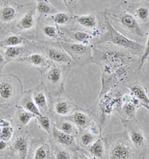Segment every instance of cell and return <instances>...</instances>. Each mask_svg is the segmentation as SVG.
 <instances>
[{"mask_svg": "<svg viewBox=\"0 0 149 159\" xmlns=\"http://www.w3.org/2000/svg\"><path fill=\"white\" fill-rule=\"evenodd\" d=\"M104 140L106 159H142L130 143L125 132L108 134Z\"/></svg>", "mask_w": 149, "mask_h": 159, "instance_id": "1", "label": "cell"}, {"mask_svg": "<svg viewBox=\"0 0 149 159\" xmlns=\"http://www.w3.org/2000/svg\"><path fill=\"white\" fill-rule=\"evenodd\" d=\"M122 122L125 129V132L128 135L130 143L142 158H145V153L148 146L147 144L146 138L137 120H122Z\"/></svg>", "mask_w": 149, "mask_h": 159, "instance_id": "2", "label": "cell"}, {"mask_svg": "<svg viewBox=\"0 0 149 159\" xmlns=\"http://www.w3.org/2000/svg\"><path fill=\"white\" fill-rule=\"evenodd\" d=\"M106 23L107 26V31L105 34L103 35L100 38L101 40L99 41V43L109 42V43H113L118 47H122L126 48V49H133L136 51H144V46L134 41V40H130L125 35L118 32L116 30L114 29V28L112 26L111 24L107 19Z\"/></svg>", "mask_w": 149, "mask_h": 159, "instance_id": "3", "label": "cell"}, {"mask_svg": "<svg viewBox=\"0 0 149 159\" xmlns=\"http://www.w3.org/2000/svg\"><path fill=\"white\" fill-rule=\"evenodd\" d=\"M142 106V104L135 99L130 93H126L121 96L119 102L116 108L118 115L122 120H133L136 119V113L138 108Z\"/></svg>", "mask_w": 149, "mask_h": 159, "instance_id": "4", "label": "cell"}, {"mask_svg": "<svg viewBox=\"0 0 149 159\" xmlns=\"http://www.w3.org/2000/svg\"><path fill=\"white\" fill-rule=\"evenodd\" d=\"M60 46L70 55V58L74 59L75 61L79 65L93 61L90 47H86L82 43H72L67 42H61Z\"/></svg>", "mask_w": 149, "mask_h": 159, "instance_id": "5", "label": "cell"}, {"mask_svg": "<svg viewBox=\"0 0 149 159\" xmlns=\"http://www.w3.org/2000/svg\"><path fill=\"white\" fill-rule=\"evenodd\" d=\"M46 84L55 90V94H59L64 89V73L61 69L57 66H52L45 73Z\"/></svg>", "mask_w": 149, "mask_h": 159, "instance_id": "6", "label": "cell"}, {"mask_svg": "<svg viewBox=\"0 0 149 159\" xmlns=\"http://www.w3.org/2000/svg\"><path fill=\"white\" fill-rule=\"evenodd\" d=\"M117 20L119 25L122 27L125 30L137 35V36H143L142 30L139 26L138 20L131 14L125 11L118 12Z\"/></svg>", "mask_w": 149, "mask_h": 159, "instance_id": "7", "label": "cell"}, {"mask_svg": "<svg viewBox=\"0 0 149 159\" xmlns=\"http://www.w3.org/2000/svg\"><path fill=\"white\" fill-rule=\"evenodd\" d=\"M76 105L71 99L67 98H59L53 104V111L58 116H69L75 112Z\"/></svg>", "mask_w": 149, "mask_h": 159, "instance_id": "8", "label": "cell"}, {"mask_svg": "<svg viewBox=\"0 0 149 159\" xmlns=\"http://www.w3.org/2000/svg\"><path fill=\"white\" fill-rule=\"evenodd\" d=\"M51 133H52V136L54 138L55 142L60 146L68 148V149L69 148V149H74L75 150L78 149V148L77 147L75 136L61 132V131L57 129L55 125L52 128V130H51Z\"/></svg>", "mask_w": 149, "mask_h": 159, "instance_id": "9", "label": "cell"}, {"mask_svg": "<svg viewBox=\"0 0 149 159\" xmlns=\"http://www.w3.org/2000/svg\"><path fill=\"white\" fill-rule=\"evenodd\" d=\"M32 98L34 103L37 105V107L40 113L43 116H45V114L49 113V102H48V98L46 93L43 90H38L37 88L32 93Z\"/></svg>", "mask_w": 149, "mask_h": 159, "instance_id": "10", "label": "cell"}, {"mask_svg": "<svg viewBox=\"0 0 149 159\" xmlns=\"http://www.w3.org/2000/svg\"><path fill=\"white\" fill-rule=\"evenodd\" d=\"M45 52L51 60L60 64H69L71 63V58L67 53L60 49L53 47L45 48Z\"/></svg>", "mask_w": 149, "mask_h": 159, "instance_id": "11", "label": "cell"}, {"mask_svg": "<svg viewBox=\"0 0 149 159\" xmlns=\"http://www.w3.org/2000/svg\"><path fill=\"white\" fill-rule=\"evenodd\" d=\"M14 152L19 159H27L29 150V143L27 138L24 136H20L14 143Z\"/></svg>", "mask_w": 149, "mask_h": 159, "instance_id": "12", "label": "cell"}, {"mask_svg": "<svg viewBox=\"0 0 149 159\" xmlns=\"http://www.w3.org/2000/svg\"><path fill=\"white\" fill-rule=\"evenodd\" d=\"M128 91L133 97L137 99L142 105H149V97L147 94V90L139 84H134L128 88Z\"/></svg>", "mask_w": 149, "mask_h": 159, "instance_id": "13", "label": "cell"}, {"mask_svg": "<svg viewBox=\"0 0 149 159\" xmlns=\"http://www.w3.org/2000/svg\"><path fill=\"white\" fill-rule=\"evenodd\" d=\"M87 151L93 157L92 159H104L105 147L102 137H99L94 143L87 148Z\"/></svg>", "mask_w": 149, "mask_h": 159, "instance_id": "14", "label": "cell"}, {"mask_svg": "<svg viewBox=\"0 0 149 159\" xmlns=\"http://www.w3.org/2000/svg\"><path fill=\"white\" fill-rule=\"evenodd\" d=\"M69 116L70 120L79 129H87L92 122L86 113L81 111H76Z\"/></svg>", "mask_w": 149, "mask_h": 159, "instance_id": "15", "label": "cell"}, {"mask_svg": "<svg viewBox=\"0 0 149 159\" xmlns=\"http://www.w3.org/2000/svg\"><path fill=\"white\" fill-rule=\"evenodd\" d=\"M51 150L53 159H75V155H73L68 148L62 146L59 147L54 144Z\"/></svg>", "mask_w": 149, "mask_h": 159, "instance_id": "16", "label": "cell"}, {"mask_svg": "<svg viewBox=\"0 0 149 159\" xmlns=\"http://www.w3.org/2000/svg\"><path fill=\"white\" fill-rule=\"evenodd\" d=\"M21 105L22 107L24 108V110L27 111L32 113L36 116H43V114H41L40 111V110L38 109L37 105L34 103V100H33L32 98V93H29L25 95L23 97V99H22L21 102Z\"/></svg>", "mask_w": 149, "mask_h": 159, "instance_id": "17", "label": "cell"}, {"mask_svg": "<svg viewBox=\"0 0 149 159\" xmlns=\"http://www.w3.org/2000/svg\"><path fill=\"white\" fill-rule=\"evenodd\" d=\"M35 19H34V11H30L26 13L18 22L17 27L23 30H29L34 26Z\"/></svg>", "mask_w": 149, "mask_h": 159, "instance_id": "18", "label": "cell"}, {"mask_svg": "<svg viewBox=\"0 0 149 159\" xmlns=\"http://www.w3.org/2000/svg\"><path fill=\"white\" fill-rule=\"evenodd\" d=\"M51 155V148L47 143L37 146L33 152L32 159H49Z\"/></svg>", "mask_w": 149, "mask_h": 159, "instance_id": "19", "label": "cell"}, {"mask_svg": "<svg viewBox=\"0 0 149 159\" xmlns=\"http://www.w3.org/2000/svg\"><path fill=\"white\" fill-rule=\"evenodd\" d=\"M77 23L87 29H95L97 25V18L94 14L78 16L75 17Z\"/></svg>", "mask_w": 149, "mask_h": 159, "instance_id": "20", "label": "cell"}, {"mask_svg": "<svg viewBox=\"0 0 149 159\" xmlns=\"http://www.w3.org/2000/svg\"><path fill=\"white\" fill-rule=\"evenodd\" d=\"M55 126L60 131H61V132L71 134V135L73 136L77 135L78 133V127H77L72 121L66 120L60 122V123H56V124L55 125Z\"/></svg>", "mask_w": 149, "mask_h": 159, "instance_id": "21", "label": "cell"}, {"mask_svg": "<svg viewBox=\"0 0 149 159\" xmlns=\"http://www.w3.org/2000/svg\"><path fill=\"white\" fill-rule=\"evenodd\" d=\"M14 95V89L11 83L0 82V98L5 101L11 100Z\"/></svg>", "mask_w": 149, "mask_h": 159, "instance_id": "22", "label": "cell"}, {"mask_svg": "<svg viewBox=\"0 0 149 159\" xmlns=\"http://www.w3.org/2000/svg\"><path fill=\"white\" fill-rule=\"evenodd\" d=\"M37 10L41 15H48V14H54L58 13L57 9L51 5L48 1H40L37 2Z\"/></svg>", "mask_w": 149, "mask_h": 159, "instance_id": "23", "label": "cell"}, {"mask_svg": "<svg viewBox=\"0 0 149 159\" xmlns=\"http://www.w3.org/2000/svg\"><path fill=\"white\" fill-rule=\"evenodd\" d=\"M16 10L12 6H5L0 11V18L4 23H8L15 18Z\"/></svg>", "mask_w": 149, "mask_h": 159, "instance_id": "24", "label": "cell"}, {"mask_svg": "<svg viewBox=\"0 0 149 159\" xmlns=\"http://www.w3.org/2000/svg\"><path fill=\"white\" fill-rule=\"evenodd\" d=\"M27 61L34 66L40 67V66L45 65L46 62V59L43 55L40 54V53H34V54L28 57Z\"/></svg>", "mask_w": 149, "mask_h": 159, "instance_id": "25", "label": "cell"}, {"mask_svg": "<svg viewBox=\"0 0 149 159\" xmlns=\"http://www.w3.org/2000/svg\"><path fill=\"white\" fill-rule=\"evenodd\" d=\"M25 43V39L17 35H11L6 38L2 42L5 47H19Z\"/></svg>", "mask_w": 149, "mask_h": 159, "instance_id": "26", "label": "cell"}, {"mask_svg": "<svg viewBox=\"0 0 149 159\" xmlns=\"http://www.w3.org/2000/svg\"><path fill=\"white\" fill-rule=\"evenodd\" d=\"M34 119L36 120L37 123L40 125V126L43 129L45 132H46L49 134H51L52 127H51V123L50 119L46 116H36Z\"/></svg>", "mask_w": 149, "mask_h": 159, "instance_id": "27", "label": "cell"}, {"mask_svg": "<svg viewBox=\"0 0 149 159\" xmlns=\"http://www.w3.org/2000/svg\"><path fill=\"white\" fill-rule=\"evenodd\" d=\"M98 138L99 137L93 135V134H92L91 133H90L88 131H85V132L82 133L80 137V142L83 147L88 148L90 146H91L92 144L94 143Z\"/></svg>", "mask_w": 149, "mask_h": 159, "instance_id": "28", "label": "cell"}, {"mask_svg": "<svg viewBox=\"0 0 149 159\" xmlns=\"http://www.w3.org/2000/svg\"><path fill=\"white\" fill-rule=\"evenodd\" d=\"M25 51V48L21 46L19 47H5V55L7 58H15Z\"/></svg>", "mask_w": 149, "mask_h": 159, "instance_id": "29", "label": "cell"}, {"mask_svg": "<svg viewBox=\"0 0 149 159\" xmlns=\"http://www.w3.org/2000/svg\"><path fill=\"white\" fill-rule=\"evenodd\" d=\"M35 117L36 116H34L32 113L27 111L25 110H23L18 114L17 119L20 124H22L23 125H27L32 118Z\"/></svg>", "mask_w": 149, "mask_h": 159, "instance_id": "30", "label": "cell"}, {"mask_svg": "<svg viewBox=\"0 0 149 159\" xmlns=\"http://www.w3.org/2000/svg\"><path fill=\"white\" fill-rule=\"evenodd\" d=\"M136 17L141 22H145L149 18V9L145 6H140L135 11Z\"/></svg>", "mask_w": 149, "mask_h": 159, "instance_id": "31", "label": "cell"}, {"mask_svg": "<svg viewBox=\"0 0 149 159\" xmlns=\"http://www.w3.org/2000/svg\"><path fill=\"white\" fill-rule=\"evenodd\" d=\"M74 38L76 40L81 42L82 44L86 46V44L89 43V40L92 38V36L86 31H78L74 33Z\"/></svg>", "mask_w": 149, "mask_h": 159, "instance_id": "32", "label": "cell"}, {"mask_svg": "<svg viewBox=\"0 0 149 159\" xmlns=\"http://www.w3.org/2000/svg\"><path fill=\"white\" fill-rule=\"evenodd\" d=\"M51 19L56 24L64 25V24H66L69 21V16H68V14H65V13L58 12L54 14V15L51 16Z\"/></svg>", "mask_w": 149, "mask_h": 159, "instance_id": "33", "label": "cell"}, {"mask_svg": "<svg viewBox=\"0 0 149 159\" xmlns=\"http://www.w3.org/2000/svg\"><path fill=\"white\" fill-rule=\"evenodd\" d=\"M2 139L5 141L8 142L13 137V133H14V129L11 126H5L2 127Z\"/></svg>", "mask_w": 149, "mask_h": 159, "instance_id": "34", "label": "cell"}, {"mask_svg": "<svg viewBox=\"0 0 149 159\" xmlns=\"http://www.w3.org/2000/svg\"><path fill=\"white\" fill-rule=\"evenodd\" d=\"M149 56V34L148 35V38H147V42L146 44H145V47L144 49V51H143L141 59H140V64H139V70L141 69L142 66H143L145 61L147 60Z\"/></svg>", "mask_w": 149, "mask_h": 159, "instance_id": "35", "label": "cell"}, {"mask_svg": "<svg viewBox=\"0 0 149 159\" xmlns=\"http://www.w3.org/2000/svg\"><path fill=\"white\" fill-rule=\"evenodd\" d=\"M88 132L91 133L93 135L99 137L101 135V129L99 127V125L97 124L96 123H95L94 121H92L91 123L90 124L89 126H88Z\"/></svg>", "mask_w": 149, "mask_h": 159, "instance_id": "36", "label": "cell"}, {"mask_svg": "<svg viewBox=\"0 0 149 159\" xmlns=\"http://www.w3.org/2000/svg\"><path fill=\"white\" fill-rule=\"evenodd\" d=\"M43 33L45 35L49 38H55L58 35V31H57L56 28L52 25H46L43 28Z\"/></svg>", "mask_w": 149, "mask_h": 159, "instance_id": "37", "label": "cell"}, {"mask_svg": "<svg viewBox=\"0 0 149 159\" xmlns=\"http://www.w3.org/2000/svg\"><path fill=\"white\" fill-rule=\"evenodd\" d=\"M75 159H92L90 158L87 155H86L85 153L83 152L82 151L79 150L78 152H75Z\"/></svg>", "mask_w": 149, "mask_h": 159, "instance_id": "38", "label": "cell"}, {"mask_svg": "<svg viewBox=\"0 0 149 159\" xmlns=\"http://www.w3.org/2000/svg\"><path fill=\"white\" fill-rule=\"evenodd\" d=\"M8 146V142L5 141L3 140H0V151H3L6 149Z\"/></svg>", "mask_w": 149, "mask_h": 159, "instance_id": "39", "label": "cell"}, {"mask_svg": "<svg viewBox=\"0 0 149 159\" xmlns=\"http://www.w3.org/2000/svg\"><path fill=\"white\" fill-rule=\"evenodd\" d=\"M5 126H10L8 122L5 121V120H0V127H5Z\"/></svg>", "mask_w": 149, "mask_h": 159, "instance_id": "40", "label": "cell"}, {"mask_svg": "<svg viewBox=\"0 0 149 159\" xmlns=\"http://www.w3.org/2000/svg\"><path fill=\"white\" fill-rule=\"evenodd\" d=\"M4 61H5L4 56H3V55L0 53V65H1V64H2L3 63H4Z\"/></svg>", "mask_w": 149, "mask_h": 159, "instance_id": "41", "label": "cell"}, {"mask_svg": "<svg viewBox=\"0 0 149 159\" xmlns=\"http://www.w3.org/2000/svg\"><path fill=\"white\" fill-rule=\"evenodd\" d=\"M2 127H0V140L2 139Z\"/></svg>", "mask_w": 149, "mask_h": 159, "instance_id": "42", "label": "cell"}, {"mask_svg": "<svg viewBox=\"0 0 149 159\" xmlns=\"http://www.w3.org/2000/svg\"><path fill=\"white\" fill-rule=\"evenodd\" d=\"M142 106L145 107V108H146V109H148V111H149V105H142Z\"/></svg>", "mask_w": 149, "mask_h": 159, "instance_id": "43", "label": "cell"}, {"mask_svg": "<svg viewBox=\"0 0 149 159\" xmlns=\"http://www.w3.org/2000/svg\"><path fill=\"white\" fill-rule=\"evenodd\" d=\"M51 159H53V157H52V155H51Z\"/></svg>", "mask_w": 149, "mask_h": 159, "instance_id": "44", "label": "cell"}, {"mask_svg": "<svg viewBox=\"0 0 149 159\" xmlns=\"http://www.w3.org/2000/svg\"><path fill=\"white\" fill-rule=\"evenodd\" d=\"M49 159H51V156H50V158H49Z\"/></svg>", "mask_w": 149, "mask_h": 159, "instance_id": "45", "label": "cell"}, {"mask_svg": "<svg viewBox=\"0 0 149 159\" xmlns=\"http://www.w3.org/2000/svg\"><path fill=\"white\" fill-rule=\"evenodd\" d=\"M142 159H147V158H142Z\"/></svg>", "mask_w": 149, "mask_h": 159, "instance_id": "46", "label": "cell"}, {"mask_svg": "<svg viewBox=\"0 0 149 159\" xmlns=\"http://www.w3.org/2000/svg\"><path fill=\"white\" fill-rule=\"evenodd\" d=\"M148 147H149V146H148Z\"/></svg>", "mask_w": 149, "mask_h": 159, "instance_id": "47", "label": "cell"}]
</instances>
